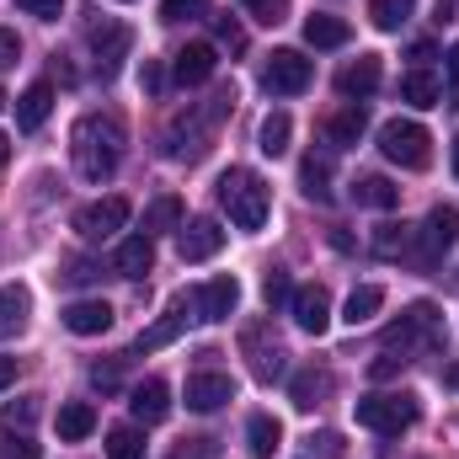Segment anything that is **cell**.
<instances>
[{"instance_id": "cell-2", "label": "cell", "mask_w": 459, "mask_h": 459, "mask_svg": "<svg viewBox=\"0 0 459 459\" xmlns=\"http://www.w3.org/2000/svg\"><path fill=\"white\" fill-rule=\"evenodd\" d=\"M220 209L230 214L235 230H262L267 225V182L246 166H230L220 177Z\"/></svg>"}, {"instance_id": "cell-9", "label": "cell", "mask_w": 459, "mask_h": 459, "mask_svg": "<svg viewBox=\"0 0 459 459\" xmlns=\"http://www.w3.org/2000/svg\"><path fill=\"white\" fill-rule=\"evenodd\" d=\"M123 225H128V198H97V204H86L75 214V230L86 240H113Z\"/></svg>"}, {"instance_id": "cell-29", "label": "cell", "mask_w": 459, "mask_h": 459, "mask_svg": "<svg viewBox=\"0 0 459 459\" xmlns=\"http://www.w3.org/2000/svg\"><path fill=\"white\" fill-rule=\"evenodd\" d=\"M91 428H97V411H91L86 401H70V406H59V438H65V444H81V438H91Z\"/></svg>"}, {"instance_id": "cell-30", "label": "cell", "mask_w": 459, "mask_h": 459, "mask_svg": "<svg viewBox=\"0 0 459 459\" xmlns=\"http://www.w3.org/2000/svg\"><path fill=\"white\" fill-rule=\"evenodd\" d=\"M246 438H251V455L267 459V455H278V444H283V428H278L267 411H256V417L246 422Z\"/></svg>"}, {"instance_id": "cell-11", "label": "cell", "mask_w": 459, "mask_h": 459, "mask_svg": "<svg viewBox=\"0 0 459 459\" xmlns=\"http://www.w3.org/2000/svg\"><path fill=\"white\" fill-rule=\"evenodd\" d=\"M289 310H294V326H299V332H310V337H321V332L332 326V294H326L321 283H305V289H294Z\"/></svg>"}, {"instance_id": "cell-4", "label": "cell", "mask_w": 459, "mask_h": 459, "mask_svg": "<svg viewBox=\"0 0 459 459\" xmlns=\"http://www.w3.org/2000/svg\"><path fill=\"white\" fill-rule=\"evenodd\" d=\"M379 150H385V160H395V166H406V171H422V166L433 160V139H428V128L411 123V117H390V123L379 128Z\"/></svg>"}, {"instance_id": "cell-21", "label": "cell", "mask_w": 459, "mask_h": 459, "mask_svg": "<svg viewBox=\"0 0 459 459\" xmlns=\"http://www.w3.org/2000/svg\"><path fill=\"white\" fill-rule=\"evenodd\" d=\"M27 316H32V294H27L22 283H5V289H0V342L16 337V332L27 326Z\"/></svg>"}, {"instance_id": "cell-26", "label": "cell", "mask_w": 459, "mask_h": 459, "mask_svg": "<svg viewBox=\"0 0 459 459\" xmlns=\"http://www.w3.org/2000/svg\"><path fill=\"white\" fill-rule=\"evenodd\" d=\"M379 305H385V289H379V283H358V289L347 294L342 321H347V326H368V321L379 316Z\"/></svg>"}, {"instance_id": "cell-17", "label": "cell", "mask_w": 459, "mask_h": 459, "mask_svg": "<svg viewBox=\"0 0 459 459\" xmlns=\"http://www.w3.org/2000/svg\"><path fill=\"white\" fill-rule=\"evenodd\" d=\"M128 411H134V422H144V428L166 422V411H171V390H166V379H144V385H134V390H128Z\"/></svg>"}, {"instance_id": "cell-39", "label": "cell", "mask_w": 459, "mask_h": 459, "mask_svg": "<svg viewBox=\"0 0 459 459\" xmlns=\"http://www.w3.org/2000/svg\"><path fill=\"white\" fill-rule=\"evenodd\" d=\"M97 273H102V267H97V262H91V256H70V262H65V273H59V278H65V283H75V289H81V283H97Z\"/></svg>"}, {"instance_id": "cell-23", "label": "cell", "mask_w": 459, "mask_h": 459, "mask_svg": "<svg viewBox=\"0 0 459 459\" xmlns=\"http://www.w3.org/2000/svg\"><path fill=\"white\" fill-rule=\"evenodd\" d=\"M363 128H368L363 102H347L342 113L326 123V144H332V150H347V144H358V139H363Z\"/></svg>"}, {"instance_id": "cell-18", "label": "cell", "mask_w": 459, "mask_h": 459, "mask_svg": "<svg viewBox=\"0 0 459 459\" xmlns=\"http://www.w3.org/2000/svg\"><path fill=\"white\" fill-rule=\"evenodd\" d=\"M65 326L75 337H102L113 326V305L108 299H75V305H65Z\"/></svg>"}, {"instance_id": "cell-42", "label": "cell", "mask_w": 459, "mask_h": 459, "mask_svg": "<svg viewBox=\"0 0 459 459\" xmlns=\"http://www.w3.org/2000/svg\"><path fill=\"white\" fill-rule=\"evenodd\" d=\"M22 16H38V22H59L65 16V0H16Z\"/></svg>"}, {"instance_id": "cell-1", "label": "cell", "mask_w": 459, "mask_h": 459, "mask_svg": "<svg viewBox=\"0 0 459 459\" xmlns=\"http://www.w3.org/2000/svg\"><path fill=\"white\" fill-rule=\"evenodd\" d=\"M70 155H75V171L86 182H108L123 160V123L108 113H86L70 134Z\"/></svg>"}, {"instance_id": "cell-40", "label": "cell", "mask_w": 459, "mask_h": 459, "mask_svg": "<svg viewBox=\"0 0 459 459\" xmlns=\"http://www.w3.org/2000/svg\"><path fill=\"white\" fill-rule=\"evenodd\" d=\"M0 459H38V444L27 433H0Z\"/></svg>"}, {"instance_id": "cell-45", "label": "cell", "mask_w": 459, "mask_h": 459, "mask_svg": "<svg viewBox=\"0 0 459 459\" xmlns=\"http://www.w3.org/2000/svg\"><path fill=\"white\" fill-rule=\"evenodd\" d=\"M214 38H220V43H225L230 54H240V48H246V32H240V27H235V22H230V16H220V22H214Z\"/></svg>"}, {"instance_id": "cell-38", "label": "cell", "mask_w": 459, "mask_h": 459, "mask_svg": "<svg viewBox=\"0 0 459 459\" xmlns=\"http://www.w3.org/2000/svg\"><path fill=\"white\" fill-rule=\"evenodd\" d=\"M204 11H209V0H160V22H193Z\"/></svg>"}, {"instance_id": "cell-41", "label": "cell", "mask_w": 459, "mask_h": 459, "mask_svg": "<svg viewBox=\"0 0 459 459\" xmlns=\"http://www.w3.org/2000/svg\"><path fill=\"white\" fill-rule=\"evenodd\" d=\"M240 5H246V11H251L256 22H267V27L289 16V0H240Z\"/></svg>"}, {"instance_id": "cell-51", "label": "cell", "mask_w": 459, "mask_h": 459, "mask_svg": "<svg viewBox=\"0 0 459 459\" xmlns=\"http://www.w3.org/2000/svg\"><path fill=\"white\" fill-rule=\"evenodd\" d=\"M444 385H449V390H459V358L449 363V368H444Z\"/></svg>"}, {"instance_id": "cell-49", "label": "cell", "mask_w": 459, "mask_h": 459, "mask_svg": "<svg viewBox=\"0 0 459 459\" xmlns=\"http://www.w3.org/2000/svg\"><path fill=\"white\" fill-rule=\"evenodd\" d=\"M11 379H16V358H0V390H11Z\"/></svg>"}, {"instance_id": "cell-48", "label": "cell", "mask_w": 459, "mask_h": 459, "mask_svg": "<svg viewBox=\"0 0 459 459\" xmlns=\"http://www.w3.org/2000/svg\"><path fill=\"white\" fill-rule=\"evenodd\" d=\"M160 81H166V75H160V65H150V59H144V75H139V86H144V91H160Z\"/></svg>"}, {"instance_id": "cell-10", "label": "cell", "mask_w": 459, "mask_h": 459, "mask_svg": "<svg viewBox=\"0 0 459 459\" xmlns=\"http://www.w3.org/2000/svg\"><path fill=\"white\" fill-rule=\"evenodd\" d=\"M235 305H240V283L230 278V273H220V278H209L198 294H193V310H198V321H230L235 316Z\"/></svg>"}, {"instance_id": "cell-31", "label": "cell", "mask_w": 459, "mask_h": 459, "mask_svg": "<svg viewBox=\"0 0 459 459\" xmlns=\"http://www.w3.org/2000/svg\"><path fill=\"white\" fill-rule=\"evenodd\" d=\"M411 11H417V0H368V22L379 32H401Z\"/></svg>"}, {"instance_id": "cell-36", "label": "cell", "mask_w": 459, "mask_h": 459, "mask_svg": "<svg viewBox=\"0 0 459 459\" xmlns=\"http://www.w3.org/2000/svg\"><path fill=\"white\" fill-rule=\"evenodd\" d=\"M262 299H267V310H278V305H289V299H294V283H289V273H283V267H273V273L262 278Z\"/></svg>"}, {"instance_id": "cell-15", "label": "cell", "mask_w": 459, "mask_h": 459, "mask_svg": "<svg viewBox=\"0 0 459 459\" xmlns=\"http://www.w3.org/2000/svg\"><path fill=\"white\" fill-rule=\"evenodd\" d=\"M379 75H385L379 54H358V59L347 65L342 75H337V91H342L347 102H368V97L379 91Z\"/></svg>"}, {"instance_id": "cell-52", "label": "cell", "mask_w": 459, "mask_h": 459, "mask_svg": "<svg viewBox=\"0 0 459 459\" xmlns=\"http://www.w3.org/2000/svg\"><path fill=\"white\" fill-rule=\"evenodd\" d=\"M5 155H11V139H5V134H0V166H5Z\"/></svg>"}, {"instance_id": "cell-37", "label": "cell", "mask_w": 459, "mask_h": 459, "mask_svg": "<svg viewBox=\"0 0 459 459\" xmlns=\"http://www.w3.org/2000/svg\"><path fill=\"white\" fill-rule=\"evenodd\" d=\"M406 246H411L406 225H379V235H374V251H379V256H395V251H406Z\"/></svg>"}, {"instance_id": "cell-44", "label": "cell", "mask_w": 459, "mask_h": 459, "mask_svg": "<svg viewBox=\"0 0 459 459\" xmlns=\"http://www.w3.org/2000/svg\"><path fill=\"white\" fill-rule=\"evenodd\" d=\"M406 363H411V358H395V352H379V358L368 363V374H374V379H395V374H401Z\"/></svg>"}, {"instance_id": "cell-47", "label": "cell", "mask_w": 459, "mask_h": 459, "mask_svg": "<svg viewBox=\"0 0 459 459\" xmlns=\"http://www.w3.org/2000/svg\"><path fill=\"white\" fill-rule=\"evenodd\" d=\"M91 385L113 390V385H117V363H97V368H91Z\"/></svg>"}, {"instance_id": "cell-27", "label": "cell", "mask_w": 459, "mask_h": 459, "mask_svg": "<svg viewBox=\"0 0 459 459\" xmlns=\"http://www.w3.org/2000/svg\"><path fill=\"white\" fill-rule=\"evenodd\" d=\"M299 187H305V198L326 204V198H332V160H326V155H305V160H299Z\"/></svg>"}, {"instance_id": "cell-12", "label": "cell", "mask_w": 459, "mask_h": 459, "mask_svg": "<svg viewBox=\"0 0 459 459\" xmlns=\"http://www.w3.org/2000/svg\"><path fill=\"white\" fill-rule=\"evenodd\" d=\"M235 401V385H230V374L220 368H198V374H187V406L193 411H220Z\"/></svg>"}, {"instance_id": "cell-34", "label": "cell", "mask_w": 459, "mask_h": 459, "mask_svg": "<svg viewBox=\"0 0 459 459\" xmlns=\"http://www.w3.org/2000/svg\"><path fill=\"white\" fill-rule=\"evenodd\" d=\"M38 422V395H16L0 406V433H27Z\"/></svg>"}, {"instance_id": "cell-54", "label": "cell", "mask_w": 459, "mask_h": 459, "mask_svg": "<svg viewBox=\"0 0 459 459\" xmlns=\"http://www.w3.org/2000/svg\"><path fill=\"white\" fill-rule=\"evenodd\" d=\"M0 102H5V91H0Z\"/></svg>"}, {"instance_id": "cell-20", "label": "cell", "mask_w": 459, "mask_h": 459, "mask_svg": "<svg viewBox=\"0 0 459 459\" xmlns=\"http://www.w3.org/2000/svg\"><path fill=\"white\" fill-rule=\"evenodd\" d=\"M48 113H54V86L48 81H38V86H27L22 97H16V128H43L48 123Z\"/></svg>"}, {"instance_id": "cell-7", "label": "cell", "mask_w": 459, "mask_h": 459, "mask_svg": "<svg viewBox=\"0 0 459 459\" xmlns=\"http://www.w3.org/2000/svg\"><path fill=\"white\" fill-rule=\"evenodd\" d=\"M310 59L299 54V48H278L273 59H267V70H262V86L273 91V97H299L305 86H310Z\"/></svg>"}, {"instance_id": "cell-50", "label": "cell", "mask_w": 459, "mask_h": 459, "mask_svg": "<svg viewBox=\"0 0 459 459\" xmlns=\"http://www.w3.org/2000/svg\"><path fill=\"white\" fill-rule=\"evenodd\" d=\"M449 86H455V91H459V43H455V48H449Z\"/></svg>"}, {"instance_id": "cell-19", "label": "cell", "mask_w": 459, "mask_h": 459, "mask_svg": "<svg viewBox=\"0 0 459 459\" xmlns=\"http://www.w3.org/2000/svg\"><path fill=\"white\" fill-rule=\"evenodd\" d=\"M187 310H193V294H177V299H171V310H166L150 332H139V342H134V347H139V352H155V347L177 342V332L187 326Z\"/></svg>"}, {"instance_id": "cell-6", "label": "cell", "mask_w": 459, "mask_h": 459, "mask_svg": "<svg viewBox=\"0 0 459 459\" xmlns=\"http://www.w3.org/2000/svg\"><path fill=\"white\" fill-rule=\"evenodd\" d=\"M240 352H246V363H251V374H256L262 385L283 379V368H289V352H283V342H278L267 326H246V332H240Z\"/></svg>"}, {"instance_id": "cell-32", "label": "cell", "mask_w": 459, "mask_h": 459, "mask_svg": "<svg viewBox=\"0 0 459 459\" xmlns=\"http://www.w3.org/2000/svg\"><path fill=\"white\" fill-rule=\"evenodd\" d=\"M289 134H294V123H289V113H267L262 117V134H256V144H262V155H283L289 150Z\"/></svg>"}, {"instance_id": "cell-35", "label": "cell", "mask_w": 459, "mask_h": 459, "mask_svg": "<svg viewBox=\"0 0 459 459\" xmlns=\"http://www.w3.org/2000/svg\"><path fill=\"white\" fill-rule=\"evenodd\" d=\"M108 459H144L139 428H113V433H108Z\"/></svg>"}, {"instance_id": "cell-16", "label": "cell", "mask_w": 459, "mask_h": 459, "mask_svg": "<svg viewBox=\"0 0 459 459\" xmlns=\"http://www.w3.org/2000/svg\"><path fill=\"white\" fill-rule=\"evenodd\" d=\"M214 43H187V48H177V59H171V81L177 86H204L209 75H214Z\"/></svg>"}, {"instance_id": "cell-13", "label": "cell", "mask_w": 459, "mask_h": 459, "mask_svg": "<svg viewBox=\"0 0 459 459\" xmlns=\"http://www.w3.org/2000/svg\"><path fill=\"white\" fill-rule=\"evenodd\" d=\"M220 246H225V230L214 225V220H187V225H177V251H182V262H209V256H220Z\"/></svg>"}, {"instance_id": "cell-53", "label": "cell", "mask_w": 459, "mask_h": 459, "mask_svg": "<svg viewBox=\"0 0 459 459\" xmlns=\"http://www.w3.org/2000/svg\"><path fill=\"white\" fill-rule=\"evenodd\" d=\"M455 177H459V139H455Z\"/></svg>"}, {"instance_id": "cell-22", "label": "cell", "mask_w": 459, "mask_h": 459, "mask_svg": "<svg viewBox=\"0 0 459 459\" xmlns=\"http://www.w3.org/2000/svg\"><path fill=\"white\" fill-rule=\"evenodd\" d=\"M113 267L123 273V278H144V273L155 267V240H150V235H128V240L117 246Z\"/></svg>"}, {"instance_id": "cell-14", "label": "cell", "mask_w": 459, "mask_h": 459, "mask_svg": "<svg viewBox=\"0 0 459 459\" xmlns=\"http://www.w3.org/2000/svg\"><path fill=\"white\" fill-rule=\"evenodd\" d=\"M91 54H97V75H117V65L128 59V27L123 22H97L91 27Z\"/></svg>"}, {"instance_id": "cell-43", "label": "cell", "mask_w": 459, "mask_h": 459, "mask_svg": "<svg viewBox=\"0 0 459 459\" xmlns=\"http://www.w3.org/2000/svg\"><path fill=\"white\" fill-rule=\"evenodd\" d=\"M177 225V198H160L155 209H150V220H144V230H171Z\"/></svg>"}, {"instance_id": "cell-5", "label": "cell", "mask_w": 459, "mask_h": 459, "mask_svg": "<svg viewBox=\"0 0 459 459\" xmlns=\"http://www.w3.org/2000/svg\"><path fill=\"white\" fill-rule=\"evenodd\" d=\"M438 342V310L433 305H411L390 332H385V352H417V347H433Z\"/></svg>"}, {"instance_id": "cell-28", "label": "cell", "mask_w": 459, "mask_h": 459, "mask_svg": "<svg viewBox=\"0 0 459 459\" xmlns=\"http://www.w3.org/2000/svg\"><path fill=\"white\" fill-rule=\"evenodd\" d=\"M326 390H332V374H321V368H299V374H294V385H289V395H294V406H299V411H316Z\"/></svg>"}, {"instance_id": "cell-46", "label": "cell", "mask_w": 459, "mask_h": 459, "mask_svg": "<svg viewBox=\"0 0 459 459\" xmlns=\"http://www.w3.org/2000/svg\"><path fill=\"white\" fill-rule=\"evenodd\" d=\"M16 59H22V38H16V32H5V27H0V70H11V65H16Z\"/></svg>"}, {"instance_id": "cell-25", "label": "cell", "mask_w": 459, "mask_h": 459, "mask_svg": "<svg viewBox=\"0 0 459 459\" xmlns=\"http://www.w3.org/2000/svg\"><path fill=\"white\" fill-rule=\"evenodd\" d=\"M352 204L358 209H395L401 204V187L390 177H358L352 182Z\"/></svg>"}, {"instance_id": "cell-24", "label": "cell", "mask_w": 459, "mask_h": 459, "mask_svg": "<svg viewBox=\"0 0 459 459\" xmlns=\"http://www.w3.org/2000/svg\"><path fill=\"white\" fill-rule=\"evenodd\" d=\"M347 38H352V27H347L342 16H326V11L305 16V43L310 48H342Z\"/></svg>"}, {"instance_id": "cell-3", "label": "cell", "mask_w": 459, "mask_h": 459, "mask_svg": "<svg viewBox=\"0 0 459 459\" xmlns=\"http://www.w3.org/2000/svg\"><path fill=\"white\" fill-rule=\"evenodd\" d=\"M352 417H358V428H368L379 438H395V433H406L417 422V395H406V390H395V395H358Z\"/></svg>"}, {"instance_id": "cell-33", "label": "cell", "mask_w": 459, "mask_h": 459, "mask_svg": "<svg viewBox=\"0 0 459 459\" xmlns=\"http://www.w3.org/2000/svg\"><path fill=\"white\" fill-rule=\"evenodd\" d=\"M401 102H411V108H433V102H438V75H433V70H411V75L401 81Z\"/></svg>"}, {"instance_id": "cell-8", "label": "cell", "mask_w": 459, "mask_h": 459, "mask_svg": "<svg viewBox=\"0 0 459 459\" xmlns=\"http://www.w3.org/2000/svg\"><path fill=\"white\" fill-rule=\"evenodd\" d=\"M455 240H459V209L438 204V209L422 220V230H417V262H422V267H433Z\"/></svg>"}]
</instances>
